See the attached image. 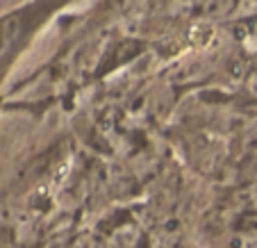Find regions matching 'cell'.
Instances as JSON below:
<instances>
[{
	"label": "cell",
	"mask_w": 257,
	"mask_h": 248,
	"mask_svg": "<svg viewBox=\"0 0 257 248\" xmlns=\"http://www.w3.org/2000/svg\"><path fill=\"white\" fill-rule=\"evenodd\" d=\"M68 0H30L16 10L0 14V87L21 55L32 46L34 37L44 30L46 21Z\"/></svg>",
	"instance_id": "1"
}]
</instances>
